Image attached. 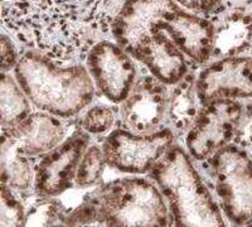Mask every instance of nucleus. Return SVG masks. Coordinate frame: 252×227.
Instances as JSON below:
<instances>
[{"mask_svg": "<svg viewBox=\"0 0 252 227\" xmlns=\"http://www.w3.org/2000/svg\"><path fill=\"white\" fill-rule=\"evenodd\" d=\"M232 141L235 145L245 150L252 148V102L242 106Z\"/></svg>", "mask_w": 252, "mask_h": 227, "instance_id": "obj_25", "label": "nucleus"}, {"mask_svg": "<svg viewBox=\"0 0 252 227\" xmlns=\"http://www.w3.org/2000/svg\"><path fill=\"white\" fill-rule=\"evenodd\" d=\"M215 26L213 58L242 56L252 49V13L246 8H227L208 17Z\"/></svg>", "mask_w": 252, "mask_h": 227, "instance_id": "obj_16", "label": "nucleus"}, {"mask_svg": "<svg viewBox=\"0 0 252 227\" xmlns=\"http://www.w3.org/2000/svg\"><path fill=\"white\" fill-rule=\"evenodd\" d=\"M174 1L179 6L190 10L193 14H202L207 17L223 10L227 5V0H174Z\"/></svg>", "mask_w": 252, "mask_h": 227, "instance_id": "obj_26", "label": "nucleus"}, {"mask_svg": "<svg viewBox=\"0 0 252 227\" xmlns=\"http://www.w3.org/2000/svg\"><path fill=\"white\" fill-rule=\"evenodd\" d=\"M63 225L64 226H101L100 213L94 199L90 197L75 211L67 213Z\"/></svg>", "mask_w": 252, "mask_h": 227, "instance_id": "obj_24", "label": "nucleus"}, {"mask_svg": "<svg viewBox=\"0 0 252 227\" xmlns=\"http://www.w3.org/2000/svg\"><path fill=\"white\" fill-rule=\"evenodd\" d=\"M14 76L32 105L58 118L76 116L94 101L96 86L82 65L60 66L31 49L19 57Z\"/></svg>", "mask_w": 252, "mask_h": 227, "instance_id": "obj_2", "label": "nucleus"}, {"mask_svg": "<svg viewBox=\"0 0 252 227\" xmlns=\"http://www.w3.org/2000/svg\"><path fill=\"white\" fill-rule=\"evenodd\" d=\"M91 198L98 208L101 226L173 225L164 195L149 179L139 177L116 179L101 187Z\"/></svg>", "mask_w": 252, "mask_h": 227, "instance_id": "obj_4", "label": "nucleus"}, {"mask_svg": "<svg viewBox=\"0 0 252 227\" xmlns=\"http://www.w3.org/2000/svg\"><path fill=\"white\" fill-rule=\"evenodd\" d=\"M89 144V132L78 130L40 158L34 181L38 197H57L75 187L78 165Z\"/></svg>", "mask_w": 252, "mask_h": 227, "instance_id": "obj_10", "label": "nucleus"}, {"mask_svg": "<svg viewBox=\"0 0 252 227\" xmlns=\"http://www.w3.org/2000/svg\"><path fill=\"white\" fill-rule=\"evenodd\" d=\"M168 96L165 84L154 76L136 80L127 97L121 102L120 114L126 128L136 134L161 130L166 120Z\"/></svg>", "mask_w": 252, "mask_h": 227, "instance_id": "obj_12", "label": "nucleus"}, {"mask_svg": "<svg viewBox=\"0 0 252 227\" xmlns=\"http://www.w3.org/2000/svg\"><path fill=\"white\" fill-rule=\"evenodd\" d=\"M149 173L169 204L173 226H224L220 207L183 148L173 144Z\"/></svg>", "mask_w": 252, "mask_h": 227, "instance_id": "obj_3", "label": "nucleus"}, {"mask_svg": "<svg viewBox=\"0 0 252 227\" xmlns=\"http://www.w3.org/2000/svg\"><path fill=\"white\" fill-rule=\"evenodd\" d=\"M181 6L174 0H125L112 23V35L119 46L132 55L141 40L163 26Z\"/></svg>", "mask_w": 252, "mask_h": 227, "instance_id": "obj_9", "label": "nucleus"}, {"mask_svg": "<svg viewBox=\"0 0 252 227\" xmlns=\"http://www.w3.org/2000/svg\"><path fill=\"white\" fill-rule=\"evenodd\" d=\"M87 69L96 89L114 104L127 97L136 82V67L130 53L118 43L100 40L86 57Z\"/></svg>", "mask_w": 252, "mask_h": 227, "instance_id": "obj_8", "label": "nucleus"}, {"mask_svg": "<svg viewBox=\"0 0 252 227\" xmlns=\"http://www.w3.org/2000/svg\"><path fill=\"white\" fill-rule=\"evenodd\" d=\"M195 86L202 104L220 98H252V57L236 56L216 61L199 72Z\"/></svg>", "mask_w": 252, "mask_h": 227, "instance_id": "obj_11", "label": "nucleus"}, {"mask_svg": "<svg viewBox=\"0 0 252 227\" xmlns=\"http://www.w3.org/2000/svg\"><path fill=\"white\" fill-rule=\"evenodd\" d=\"M27 210L18 193L1 184V198H0V226H26Z\"/></svg>", "mask_w": 252, "mask_h": 227, "instance_id": "obj_22", "label": "nucleus"}, {"mask_svg": "<svg viewBox=\"0 0 252 227\" xmlns=\"http://www.w3.org/2000/svg\"><path fill=\"white\" fill-rule=\"evenodd\" d=\"M40 158L28 156L17 139L5 129H1L0 150V181L18 195H26L34 187L35 172Z\"/></svg>", "mask_w": 252, "mask_h": 227, "instance_id": "obj_17", "label": "nucleus"}, {"mask_svg": "<svg viewBox=\"0 0 252 227\" xmlns=\"http://www.w3.org/2000/svg\"><path fill=\"white\" fill-rule=\"evenodd\" d=\"M115 121H116V112L111 106L96 105L86 111V114L81 118L80 125L82 130L91 135H98L111 129Z\"/></svg>", "mask_w": 252, "mask_h": 227, "instance_id": "obj_23", "label": "nucleus"}, {"mask_svg": "<svg viewBox=\"0 0 252 227\" xmlns=\"http://www.w3.org/2000/svg\"><path fill=\"white\" fill-rule=\"evenodd\" d=\"M211 161L216 193L227 219L235 225L252 222V159L235 144L218 150Z\"/></svg>", "mask_w": 252, "mask_h": 227, "instance_id": "obj_5", "label": "nucleus"}, {"mask_svg": "<svg viewBox=\"0 0 252 227\" xmlns=\"http://www.w3.org/2000/svg\"><path fill=\"white\" fill-rule=\"evenodd\" d=\"M242 105L236 100H213L202 105L192 128L187 132L186 145L198 162L209 161L218 150L233 140Z\"/></svg>", "mask_w": 252, "mask_h": 227, "instance_id": "obj_7", "label": "nucleus"}, {"mask_svg": "<svg viewBox=\"0 0 252 227\" xmlns=\"http://www.w3.org/2000/svg\"><path fill=\"white\" fill-rule=\"evenodd\" d=\"M175 46L184 56L199 65L212 58L215 47V26L208 18L179 9L163 26Z\"/></svg>", "mask_w": 252, "mask_h": 227, "instance_id": "obj_13", "label": "nucleus"}, {"mask_svg": "<svg viewBox=\"0 0 252 227\" xmlns=\"http://www.w3.org/2000/svg\"><path fill=\"white\" fill-rule=\"evenodd\" d=\"M131 56L165 85L178 84L189 73L186 56L164 31H157L141 40Z\"/></svg>", "mask_w": 252, "mask_h": 227, "instance_id": "obj_14", "label": "nucleus"}, {"mask_svg": "<svg viewBox=\"0 0 252 227\" xmlns=\"http://www.w3.org/2000/svg\"><path fill=\"white\" fill-rule=\"evenodd\" d=\"M67 213L64 207L55 197H40L27 208L26 226H53L63 222Z\"/></svg>", "mask_w": 252, "mask_h": 227, "instance_id": "obj_21", "label": "nucleus"}, {"mask_svg": "<svg viewBox=\"0 0 252 227\" xmlns=\"http://www.w3.org/2000/svg\"><path fill=\"white\" fill-rule=\"evenodd\" d=\"M197 77L188 73L178 84L173 85L168 96L166 121L177 136L189 131L202 109V102L197 94Z\"/></svg>", "mask_w": 252, "mask_h": 227, "instance_id": "obj_18", "label": "nucleus"}, {"mask_svg": "<svg viewBox=\"0 0 252 227\" xmlns=\"http://www.w3.org/2000/svg\"><path fill=\"white\" fill-rule=\"evenodd\" d=\"M0 111L1 129L15 127L32 114L28 97L18 81L6 72H1L0 78Z\"/></svg>", "mask_w": 252, "mask_h": 227, "instance_id": "obj_19", "label": "nucleus"}, {"mask_svg": "<svg viewBox=\"0 0 252 227\" xmlns=\"http://www.w3.org/2000/svg\"><path fill=\"white\" fill-rule=\"evenodd\" d=\"M20 148L31 157L42 158L66 140L67 127L58 116L46 111L32 112L15 127L8 128Z\"/></svg>", "mask_w": 252, "mask_h": 227, "instance_id": "obj_15", "label": "nucleus"}, {"mask_svg": "<svg viewBox=\"0 0 252 227\" xmlns=\"http://www.w3.org/2000/svg\"><path fill=\"white\" fill-rule=\"evenodd\" d=\"M107 165L102 145L92 144L89 145L78 165L76 174V186L87 188L100 183L102 179L103 170Z\"/></svg>", "mask_w": 252, "mask_h": 227, "instance_id": "obj_20", "label": "nucleus"}, {"mask_svg": "<svg viewBox=\"0 0 252 227\" xmlns=\"http://www.w3.org/2000/svg\"><path fill=\"white\" fill-rule=\"evenodd\" d=\"M175 134L166 128L152 134H136L116 128L105 138L102 149L107 165L130 174H144L154 168L174 144Z\"/></svg>", "mask_w": 252, "mask_h": 227, "instance_id": "obj_6", "label": "nucleus"}, {"mask_svg": "<svg viewBox=\"0 0 252 227\" xmlns=\"http://www.w3.org/2000/svg\"><path fill=\"white\" fill-rule=\"evenodd\" d=\"M3 26L20 43L58 64L86 58L125 0H0Z\"/></svg>", "mask_w": 252, "mask_h": 227, "instance_id": "obj_1", "label": "nucleus"}, {"mask_svg": "<svg viewBox=\"0 0 252 227\" xmlns=\"http://www.w3.org/2000/svg\"><path fill=\"white\" fill-rule=\"evenodd\" d=\"M1 51H0V57H1V72H8L9 69L15 68L19 57L17 55L15 47L10 38L3 33L1 34Z\"/></svg>", "mask_w": 252, "mask_h": 227, "instance_id": "obj_27", "label": "nucleus"}]
</instances>
